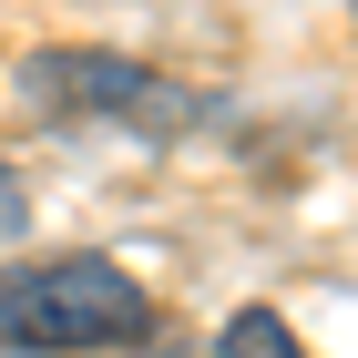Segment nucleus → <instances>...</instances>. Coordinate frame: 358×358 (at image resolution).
Instances as JSON below:
<instances>
[{
  "mask_svg": "<svg viewBox=\"0 0 358 358\" xmlns=\"http://www.w3.org/2000/svg\"><path fill=\"white\" fill-rule=\"evenodd\" d=\"M31 92L41 103H123V113H164L174 92L154 83V72H134V62H31Z\"/></svg>",
  "mask_w": 358,
  "mask_h": 358,
  "instance_id": "nucleus-2",
  "label": "nucleus"
},
{
  "mask_svg": "<svg viewBox=\"0 0 358 358\" xmlns=\"http://www.w3.org/2000/svg\"><path fill=\"white\" fill-rule=\"evenodd\" d=\"M194 358H307V348H297V328H287L276 307H236V317H225Z\"/></svg>",
  "mask_w": 358,
  "mask_h": 358,
  "instance_id": "nucleus-3",
  "label": "nucleus"
},
{
  "mask_svg": "<svg viewBox=\"0 0 358 358\" xmlns=\"http://www.w3.org/2000/svg\"><path fill=\"white\" fill-rule=\"evenodd\" d=\"M21 225H31V194H21V174L0 164V246H10V236H21Z\"/></svg>",
  "mask_w": 358,
  "mask_h": 358,
  "instance_id": "nucleus-4",
  "label": "nucleus"
},
{
  "mask_svg": "<svg viewBox=\"0 0 358 358\" xmlns=\"http://www.w3.org/2000/svg\"><path fill=\"white\" fill-rule=\"evenodd\" d=\"M154 338V287L113 256H41L0 276V348L21 358H72V348H143Z\"/></svg>",
  "mask_w": 358,
  "mask_h": 358,
  "instance_id": "nucleus-1",
  "label": "nucleus"
}]
</instances>
